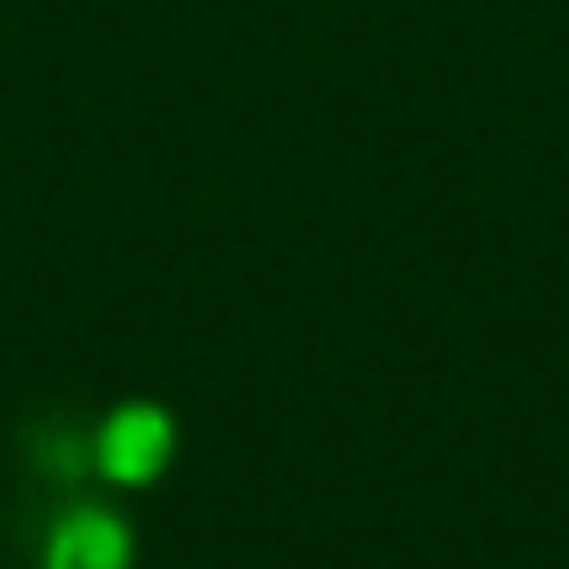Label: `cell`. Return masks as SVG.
Listing matches in <instances>:
<instances>
[{"mask_svg": "<svg viewBox=\"0 0 569 569\" xmlns=\"http://www.w3.org/2000/svg\"><path fill=\"white\" fill-rule=\"evenodd\" d=\"M166 453H172V422L148 405L117 410L99 435V466L111 471L117 483H148L153 471L166 466Z\"/></svg>", "mask_w": 569, "mask_h": 569, "instance_id": "6da1fadb", "label": "cell"}, {"mask_svg": "<svg viewBox=\"0 0 569 569\" xmlns=\"http://www.w3.org/2000/svg\"><path fill=\"white\" fill-rule=\"evenodd\" d=\"M38 466L56 471L62 483H74L80 471H87V447H80L68 429H50V435H38Z\"/></svg>", "mask_w": 569, "mask_h": 569, "instance_id": "3957f363", "label": "cell"}, {"mask_svg": "<svg viewBox=\"0 0 569 569\" xmlns=\"http://www.w3.org/2000/svg\"><path fill=\"white\" fill-rule=\"evenodd\" d=\"M123 563H129V532L99 508L68 515L50 539V569H123Z\"/></svg>", "mask_w": 569, "mask_h": 569, "instance_id": "7a4b0ae2", "label": "cell"}]
</instances>
